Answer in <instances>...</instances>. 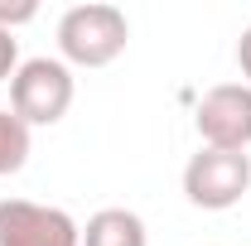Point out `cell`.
I'll use <instances>...</instances> for the list:
<instances>
[{"mask_svg":"<svg viewBox=\"0 0 251 246\" xmlns=\"http://www.w3.org/2000/svg\"><path fill=\"white\" fill-rule=\"evenodd\" d=\"M77 246H150V232H145V217L130 208H101L87 217Z\"/></svg>","mask_w":251,"mask_h":246,"instance_id":"8992f818","label":"cell"},{"mask_svg":"<svg viewBox=\"0 0 251 246\" xmlns=\"http://www.w3.org/2000/svg\"><path fill=\"white\" fill-rule=\"evenodd\" d=\"M77 97L73 68L63 58H25L10 77V111L29 125H58Z\"/></svg>","mask_w":251,"mask_h":246,"instance_id":"7a4b0ae2","label":"cell"},{"mask_svg":"<svg viewBox=\"0 0 251 246\" xmlns=\"http://www.w3.org/2000/svg\"><path fill=\"white\" fill-rule=\"evenodd\" d=\"M237 68H242V77H247V87H251V25L237 39Z\"/></svg>","mask_w":251,"mask_h":246,"instance_id":"30bf717a","label":"cell"},{"mask_svg":"<svg viewBox=\"0 0 251 246\" xmlns=\"http://www.w3.org/2000/svg\"><path fill=\"white\" fill-rule=\"evenodd\" d=\"M82 227L63 208L34 198H0V246H77Z\"/></svg>","mask_w":251,"mask_h":246,"instance_id":"5b68a950","label":"cell"},{"mask_svg":"<svg viewBox=\"0 0 251 246\" xmlns=\"http://www.w3.org/2000/svg\"><path fill=\"white\" fill-rule=\"evenodd\" d=\"M15 68H20V39L0 29V82H10V77H15Z\"/></svg>","mask_w":251,"mask_h":246,"instance_id":"9c48e42d","label":"cell"},{"mask_svg":"<svg viewBox=\"0 0 251 246\" xmlns=\"http://www.w3.org/2000/svg\"><path fill=\"white\" fill-rule=\"evenodd\" d=\"M193 125H198V140L208 150H242L251 145V87L247 82H218L208 87L198 111H193Z\"/></svg>","mask_w":251,"mask_h":246,"instance_id":"277c9868","label":"cell"},{"mask_svg":"<svg viewBox=\"0 0 251 246\" xmlns=\"http://www.w3.org/2000/svg\"><path fill=\"white\" fill-rule=\"evenodd\" d=\"M29 20H39V5L34 0H0V29L15 34L20 25H29Z\"/></svg>","mask_w":251,"mask_h":246,"instance_id":"ba28073f","label":"cell"},{"mask_svg":"<svg viewBox=\"0 0 251 246\" xmlns=\"http://www.w3.org/2000/svg\"><path fill=\"white\" fill-rule=\"evenodd\" d=\"M130 44V20L121 5L87 0L58 15V53L68 68H106Z\"/></svg>","mask_w":251,"mask_h":246,"instance_id":"6da1fadb","label":"cell"},{"mask_svg":"<svg viewBox=\"0 0 251 246\" xmlns=\"http://www.w3.org/2000/svg\"><path fill=\"white\" fill-rule=\"evenodd\" d=\"M251 193V154L242 150H208L188 154L184 164V198L203 213H227Z\"/></svg>","mask_w":251,"mask_h":246,"instance_id":"3957f363","label":"cell"},{"mask_svg":"<svg viewBox=\"0 0 251 246\" xmlns=\"http://www.w3.org/2000/svg\"><path fill=\"white\" fill-rule=\"evenodd\" d=\"M25 164H29V125L15 111H0V179L20 174Z\"/></svg>","mask_w":251,"mask_h":246,"instance_id":"52a82bcc","label":"cell"}]
</instances>
